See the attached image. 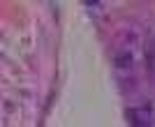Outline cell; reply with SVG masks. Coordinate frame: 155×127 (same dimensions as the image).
<instances>
[{"label":"cell","mask_w":155,"mask_h":127,"mask_svg":"<svg viewBox=\"0 0 155 127\" xmlns=\"http://www.w3.org/2000/svg\"><path fill=\"white\" fill-rule=\"evenodd\" d=\"M114 63H116L118 70H132L134 67V53H132V49H120L116 53V58H114Z\"/></svg>","instance_id":"1"},{"label":"cell","mask_w":155,"mask_h":127,"mask_svg":"<svg viewBox=\"0 0 155 127\" xmlns=\"http://www.w3.org/2000/svg\"><path fill=\"white\" fill-rule=\"evenodd\" d=\"M146 65L150 74H155V37H148V44H146Z\"/></svg>","instance_id":"2"}]
</instances>
